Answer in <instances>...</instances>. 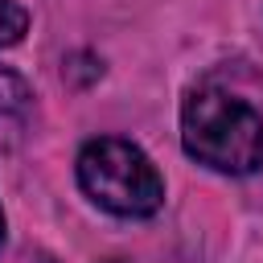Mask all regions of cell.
<instances>
[{"label":"cell","mask_w":263,"mask_h":263,"mask_svg":"<svg viewBox=\"0 0 263 263\" xmlns=\"http://www.w3.org/2000/svg\"><path fill=\"white\" fill-rule=\"evenodd\" d=\"M181 144L197 164L247 177L263 168V115L222 86H197L181 103Z\"/></svg>","instance_id":"obj_1"},{"label":"cell","mask_w":263,"mask_h":263,"mask_svg":"<svg viewBox=\"0 0 263 263\" xmlns=\"http://www.w3.org/2000/svg\"><path fill=\"white\" fill-rule=\"evenodd\" d=\"M78 185L99 210L115 218H152L164 205V177L140 144L119 136H99L82 144Z\"/></svg>","instance_id":"obj_2"},{"label":"cell","mask_w":263,"mask_h":263,"mask_svg":"<svg viewBox=\"0 0 263 263\" xmlns=\"http://www.w3.org/2000/svg\"><path fill=\"white\" fill-rule=\"evenodd\" d=\"M29 119H33V90H29V82L16 70L0 66V144L12 148L25 136Z\"/></svg>","instance_id":"obj_3"},{"label":"cell","mask_w":263,"mask_h":263,"mask_svg":"<svg viewBox=\"0 0 263 263\" xmlns=\"http://www.w3.org/2000/svg\"><path fill=\"white\" fill-rule=\"evenodd\" d=\"M25 33H29V12L16 0H0V49L16 45Z\"/></svg>","instance_id":"obj_4"},{"label":"cell","mask_w":263,"mask_h":263,"mask_svg":"<svg viewBox=\"0 0 263 263\" xmlns=\"http://www.w3.org/2000/svg\"><path fill=\"white\" fill-rule=\"evenodd\" d=\"M0 247H4V210H0Z\"/></svg>","instance_id":"obj_5"},{"label":"cell","mask_w":263,"mask_h":263,"mask_svg":"<svg viewBox=\"0 0 263 263\" xmlns=\"http://www.w3.org/2000/svg\"><path fill=\"white\" fill-rule=\"evenodd\" d=\"M107 263H123V259H107Z\"/></svg>","instance_id":"obj_6"}]
</instances>
